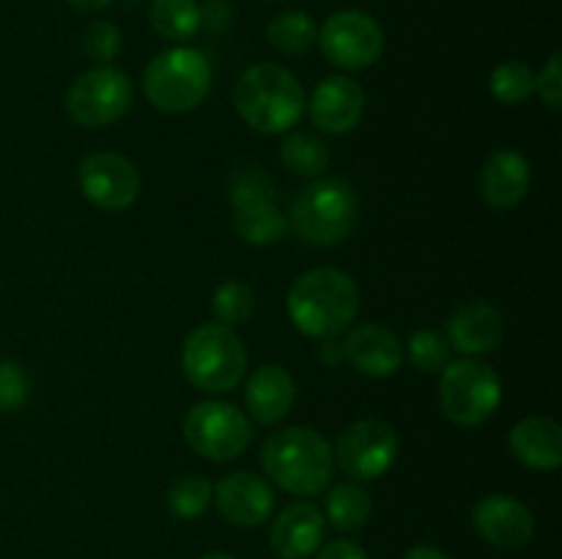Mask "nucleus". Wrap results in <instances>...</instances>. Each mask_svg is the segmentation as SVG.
<instances>
[{
    "label": "nucleus",
    "mask_w": 562,
    "mask_h": 559,
    "mask_svg": "<svg viewBox=\"0 0 562 559\" xmlns=\"http://www.w3.org/2000/svg\"><path fill=\"white\" fill-rule=\"evenodd\" d=\"M503 400V384L492 365L475 356L450 362L439 378V403L445 417L461 427L483 425Z\"/></svg>",
    "instance_id": "8"
},
{
    "label": "nucleus",
    "mask_w": 562,
    "mask_h": 559,
    "mask_svg": "<svg viewBox=\"0 0 562 559\" xmlns=\"http://www.w3.org/2000/svg\"><path fill=\"white\" fill-rule=\"evenodd\" d=\"M151 16L154 31L170 42H184V38L195 36L201 31V5L195 0H151Z\"/></svg>",
    "instance_id": "24"
},
{
    "label": "nucleus",
    "mask_w": 562,
    "mask_h": 559,
    "mask_svg": "<svg viewBox=\"0 0 562 559\" xmlns=\"http://www.w3.org/2000/svg\"><path fill=\"white\" fill-rule=\"evenodd\" d=\"M472 524L483 540L505 548V551L525 548L536 535V518H532L530 507L508 493L483 497L472 510Z\"/></svg>",
    "instance_id": "14"
},
{
    "label": "nucleus",
    "mask_w": 562,
    "mask_h": 559,
    "mask_svg": "<svg viewBox=\"0 0 562 559\" xmlns=\"http://www.w3.org/2000/svg\"><path fill=\"white\" fill-rule=\"evenodd\" d=\"M77 181L82 195L104 212L130 208L140 195V173L124 153L115 151L88 153L77 170Z\"/></svg>",
    "instance_id": "13"
},
{
    "label": "nucleus",
    "mask_w": 562,
    "mask_h": 559,
    "mask_svg": "<svg viewBox=\"0 0 562 559\" xmlns=\"http://www.w3.org/2000/svg\"><path fill=\"white\" fill-rule=\"evenodd\" d=\"M510 453L530 469H560L562 431L549 417H527L510 431Z\"/></svg>",
    "instance_id": "22"
},
{
    "label": "nucleus",
    "mask_w": 562,
    "mask_h": 559,
    "mask_svg": "<svg viewBox=\"0 0 562 559\" xmlns=\"http://www.w3.org/2000/svg\"><path fill=\"white\" fill-rule=\"evenodd\" d=\"M187 381L201 392H231L247 370V351L239 334L223 323H203L192 329L181 351Z\"/></svg>",
    "instance_id": "6"
},
{
    "label": "nucleus",
    "mask_w": 562,
    "mask_h": 559,
    "mask_svg": "<svg viewBox=\"0 0 562 559\" xmlns=\"http://www.w3.org/2000/svg\"><path fill=\"white\" fill-rule=\"evenodd\" d=\"M560 64H562V55L554 53L552 58H549L547 69L541 71V75L536 77V91L541 93L543 104H549V110H558L562 107V71H560Z\"/></svg>",
    "instance_id": "33"
},
{
    "label": "nucleus",
    "mask_w": 562,
    "mask_h": 559,
    "mask_svg": "<svg viewBox=\"0 0 562 559\" xmlns=\"http://www.w3.org/2000/svg\"><path fill=\"white\" fill-rule=\"evenodd\" d=\"M404 559H450V557L434 546H412L409 551L404 554Z\"/></svg>",
    "instance_id": "36"
},
{
    "label": "nucleus",
    "mask_w": 562,
    "mask_h": 559,
    "mask_svg": "<svg viewBox=\"0 0 562 559\" xmlns=\"http://www.w3.org/2000/svg\"><path fill=\"white\" fill-rule=\"evenodd\" d=\"M165 504L181 521L201 518L212 504V482L201 475L179 477L165 493Z\"/></svg>",
    "instance_id": "27"
},
{
    "label": "nucleus",
    "mask_w": 562,
    "mask_h": 559,
    "mask_svg": "<svg viewBox=\"0 0 562 559\" xmlns=\"http://www.w3.org/2000/svg\"><path fill=\"white\" fill-rule=\"evenodd\" d=\"M360 312V288L340 269H311L289 290V316L302 334L333 340L355 323Z\"/></svg>",
    "instance_id": "1"
},
{
    "label": "nucleus",
    "mask_w": 562,
    "mask_h": 559,
    "mask_svg": "<svg viewBox=\"0 0 562 559\" xmlns=\"http://www.w3.org/2000/svg\"><path fill=\"white\" fill-rule=\"evenodd\" d=\"M234 203V228L247 244H278L289 233V219L278 208V186L272 175L258 164H245L228 181Z\"/></svg>",
    "instance_id": "7"
},
{
    "label": "nucleus",
    "mask_w": 562,
    "mask_h": 559,
    "mask_svg": "<svg viewBox=\"0 0 562 559\" xmlns=\"http://www.w3.org/2000/svg\"><path fill=\"white\" fill-rule=\"evenodd\" d=\"M214 502L234 526H258L272 515L274 493L263 477L252 471H231L214 488Z\"/></svg>",
    "instance_id": "16"
},
{
    "label": "nucleus",
    "mask_w": 562,
    "mask_h": 559,
    "mask_svg": "<svg viewBox=\"0 0 562 559\" xmlns=\"http://www.w3.org/2000/svg\"><path fill=\"white\" fill-rule=\"evenodd\" d=\"M307 107H311V121L316 129L327 135H346L360 124L366 113V91L351 77L333 75L318 82Z\"/></svg>",
    "instance_id": "15"
},
{
    "label": "nucleus",
    "mask_w": 562,
    "mask_h": 559,
    "mask_svg": "<svg viewBox=\"0 0 562 559\" xmlns=\"http://www.w3.org/2000/svg\"><path fill=\"white\" fill-rule=\"evenodd\" d=\"M252 310H256V294L241 280H228L214 290L212 312L223 327H241V323L250 321Z\"/></svg>",
    "instance_id": "29"
},
{
    "label": "nucleus",
    "mask_w": 562,
    "mask_h": 559,
    "mask_svg": "<svg viewBox=\"0 0 562 559\" xmlns=\"http://www.w3.org/2000/svg\"><path fill=\"white\" fill-rule=\"evenodd\" d=\"M143 91L159 113H190L201 107L212 91V64L195 47L165 49L148 64Z\"/></svg>",
    "instance_id": "5"
},
{
    "label": "nucleus",
    "mask_w": 562,
    "mask_h": 559,
    "mask_svg": "<svg viewBox=\"0 0 562 559\" xmlns=\"http://www.w3.org/2000/svg\"><path fill=\"white\" fill-rule=\"evenodd\" d=\"M31 392L25 370L16 362H0V414L20 409Z\"/></svg>",
    "instance_id": "32"
},
{
    "label": "nucleus",
    "mask_w": 562,
    "mask_h": 559,
    "mask_svg": "<svg viewBox=\"0 0 562 559\" xmlns=\"http://www.w3.org/2000/svg\"><path fill=\"white\" fill-rule=\"evenodd\" d=\"M184 442L209 460H234L250 447L252 425L236 406L223 400L195 403L184 417Z\"/></svg>",
    "instance_id": "9"
},
{
    "label": "nucleus",
    "mask_w": 562,
    "mask_h": 559,
    "mask_svg": "<svg viewBox=\"0 0 562 559\" xmlns=\"http://www.w3.org/2000/svg\"><path fill=\"white\" fill-rule=\"evenodd\" d=\"M201 559H236V557L228 551H209V554H203Z\"/></svg>",
    "instance_id": "38"
},
{
    "label": "nucleus",
    "mask_w": 562,
    "mask_h": 559,
    "mask_svg": "<svg viewBox=\"0 0 562 559\" xmlns=\"http://www.w3.org/2000/svg\"><path fill=\"white\" fill-rule=\"evenodd\" d=\"M409 360L423 373H442L453 362V349L442 332L420 329L409 338Z\"/></svg>",
    "instance_id": "30"
},
{
    "label": "nucleus",
    "mask_w": 562,
    "mask_h": 559,
    "mask_svg": "<svg viewBox=\"0 0 562 559\" xmlns=\"http://www.w3.org/2000/svg\"><path fill=\"white\" fill-rule=\"evenodd\" d=\"M327 518L311 502H294L274 518L269 543L280 559H307L322 548Z\"/></svg>",
    "instance_id": "17"
},
{
    "label": "nucleus",
    "mask_w": 562,
    "mask_h": 559,
    "mask_svg": "<svg viewBox=\"0 0 562 559\" xmlns=\"http://www.w3.org/2000/svg\"><path fill=\"white\" fill-rule=\"evenodd\" d=\"M316 559H368V554L360 543L335 540V543H327V546L316 554Z\"/></svg>",
    "instance_id": "34"
},
{
    "label": "nucleus",
    "mask_w": 562,
    "mask_h": 559,
    "mask_svg": "<svg viewBox=\"0 0 562 559\" xmlns=\"http://www.w3.org/2000/svg\"><path fill=\"white\" fill-rule=\"evenodd\" d=\"M66 3L77 11H102V9H108L113 0H66Z\"/></svg>",
    "instance_id": "37"
},
{
    "label": "nucleus",
    "mask_w": 562,
    "mask_h": 559,
    "mask_svg": "<svg viewBox=\"0 0 562 559\" xmlns=\"http://www.w3.org/2000/svg\"><path fill=\"white\" fill-rule=\"evenodd\" d=\"M357 192L344 179H316L291 203L289 228L311 247H335L355 230Z\"/></svg>",
    "instance_id": "4"
},
{
    "label": "nucleus",
    "mask_w": 562,
    "mask_h": 559,
    "mask_svg": "<svg viewBox=\"0 0 562 559\" xmlns=\"http://www.w3.org/2000/svg\"><path fill=\"white\" fill-rule=\"evenodd\" d=\"M294 398V378L278 365H261L245 384L247 411L258 425H278L280 420H285Z\"/></svg>",
    "instance_id": "21"
},
{
    "label": "nucleus",
    "mask_w": 562,
    "mask_h": 559,
    "mask_svg": "<svg viewBox=\"0 0 562 559\" xmlns=\"http://www.w3.org/2000/svg\"><path fill=\"white\" fill-rule=\"evenodd\" d=\"M283 164L294 175L302 179H322V173L329 164V148L322 137L307 135V132H294L280 146Z\"/></svg>",
    "instance_id": "25"
},
{
    "label": "nucleus",
    "mask_w": 562,
    "mask_h": 559,
    "mask_svg": "<svg viewBox=\"0 0 562 559\" xmlns=\"http://www.w3.org/2000/svg\"><path fill=\"white\" fill-rule=\"evenodd\" d=\"M373 513L371 493L357 482H340L329 491L324 518L338 532H357L368 524Z\"/></svg>",
    "instance_id": "23"
},
{
    "label": "nucleus",
    "mask_w": 562,
    "mask_h": 559,
    "mask_svg": "<svg viewBox=\"0 0 562 559\" xmlns=\"http://www.w3.org/2000/svg\"><path fill=\"white\" fill-rule=\"evenodd\" d=\"M344 354L362 376L387 378L398 373L401 362H404V345H401L398 334L390 329L379 327V323H362L346 334Z\"/></svg>",
    "instance_id": "18"
},
{
    "label": "nucleus",
    "mask_w": 562,
    "mask_h": 559,
    "mask_svg": "<svg viewBox=\"0 0 562 559\" xmlns=\"http://www.w3.org/2000/svg\"><path fill=\"white\" fill-rule=\"evenodd\" d=\"M322 360L327 362L329 367H335V365H338V362H344L346 360L344 343H335V338L327 340V343L322 345Z\"/></svg>",
    "instance_id": "35"
},
{
    "label": "nucleus",
    "mask_w": 562,
    "mask_h": 559,
    "mask_svg": "<svg viewBox=\"0 0 562 559\" xmlns=\"http://www.w3.org/2000/svg\"><path fill=\"white\" fill-rule=\"evenodd\" d=\"M398 433L384 420H360L340 433L333 449L335 464L355 482L379 480L398 458Z\"/></svg>",
    "instance_id": "11"
},
{
    "label": "nucleus",
    "mask_w": 562,
    "mask_h": 559,
    "mask_svg": "<svg viewBox=\"0 0 562 559\" xmlns=\"http://www.w3.org/2000/svg\"><path fill=\"white\" fill-rule=\"evenodd\" d=\"M132 104L130 77L113 66H97L77 77L66 96L69 115L86 129H102L124 118Z\"/></svg>",
    "instance_id": "10"
},
{
    "label": "nucleus",
    "mask_w": 562,
    "mask_h": 559,
    "mask_svg": "<svg viewBox=\"0 0 562 559\" xmlns=\"http://www.w3.org/2000/svg\"><path fill=\"white\" fill-rule=\"evenodd\" d=\"M492 96L503 104H525L536 93V71L521 60L499 64L488 77Z\"/></svg>",
    "instance_id": "28"
},
{
    "label": "nucleus",
    "mask_w": 562,
    "mask_h": 559,
    "mask_svg": "<svg viewBox=\"0 0 562 559\" xmlns=\"http://www.w3.org/2000/svg\"><path fill=\"white\" fill-rule=\"evenodd\" d=\"M80 47L93 64L108 66L115 55L121 53V33L113 22H91V25L82 31Z\"/></svg>",
    "instance_id": "31"
},
{
    "label": "nucleus",
    "mask_w": 562,
    "mask_h": 559,
    "mask_svg": "<svg viewBox=\"0 0 562 559\" xmlns=\"http://www.w3.org/2000/svg\"><path fill=\"white\" fill-rule=\"evenodd\" d=\"M261 464L269 480L294 497H316L333 480L335 458L327 438L313 427H285L263 442Z\"/></svg>",
    "instance_id": "3"
},
{
    "label": "nucleus",
    "mask_w": 562,
    "mask_h": 559,
    "mask_svg": "<svg viewBox=\"0 0 562 559\" xmlns=\"http://www.w3.org/2000/svg\"><path fill=\"white\" fill-rule=\"evenodd\" d=\"M318 27L305 11H285L274 16L267 27V38L278 53L283 55H302L316 44Z\"/></svg>",
    "instance_id": "26"
},
{
    "label": "nucleus",
    "mask_w": 562,
    "mask_h": 559,
    "mask_svg": "<svg viewBox=\"0 0 562 559\" xmlns=\"http://www.w3.org/2000/svg\"><path fill=\"white\" fill-rule=\"evenodd\" d=\"M450 349L464 356L488 354L503 340V316L488 301H467L448 318Z\"/></svg>",
    "instance_id": "19"
},
{
    "label": "nucleus",
    "mask_w": 562,
    "mask_h": 559,
    "mask_svg": "<svg viewBox=\"0 0 562 559\" xmlns=\"http://www.w3.org/2000/svg\"><path fill=\"white\" fill-rule=\"evenodd\" d=\"M530 192V162L525 153L505 151L492 153L481 170V195L497 212H510Z\"/></svg>",
    "instance_id": "20"
},
{
    "label": "nucleus",
    "mask_w": 562,
    "mask_h": 559,
    "mask_svg": "<svg viewBox=\"0 0 562 559\" xmlns=\"http://www.w3.org/2000/svg\"><path fill=\"white\" fill-rule=\"evenodd\" d=\"M234 107L241 121L261 135H283L300 124L305 91L285 66L256 64L236 80Z\"/></svg>",
    "instance_id": "2"
},
{
    "label": "nucleus",
    "mask_w": 562,
    "mask_h": 559,
    "mask_svg": "<svg viewBox=\"0 0 562 559\" xmlns=\"http://www.w3.org/2000/svg\"><path fill=\"white\" fill-rule=\"evenodd\" d=\"M316 42L329 64L340 69H368L384 53V33L379 22L366 11H338L318 31Z\"/></svg>",
    "instance_id": "12"
}]
</instances>
